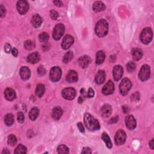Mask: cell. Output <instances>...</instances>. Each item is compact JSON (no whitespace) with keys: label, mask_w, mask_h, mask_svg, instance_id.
I'll list each match as a JSON object with an SVG mask.
<instances>
[{"label":"cell","mask_w":154,"mask_h":154,"mask_svg":"<svg viewBox=\"0 0 154 154\" xmlns=\"http://www.w3.org/2000/svg\"><path fill=\"white\" fill-rule=\"evenodd\" d=\"M84 121L86 126L90 131H98L100 129L99 122L95 119L91 114L86 113L84 114Z\"/></svg>","instance_id":"cell-1"},{"label":"cell","mask_w":154,"mask_h":154,"mask_svg":"<svg viewBox=\"0 0 154 154\" xmlns=\"http://www.w3.org/2000/svg\"><path fill=\"white\" fill-rule=\"evenodd\" d=\"M108 31V22L104 19L99 20L95 26V33L99 37L105 36Z\"/></svg>","instance_id":"cell-2"},{"label":"cell","mask_w":154,"mask_h":154,"mask_svg":"<svg viewBox=\"0 0 154 154\" xmlns=\"http://www.w3.org/2000/svg\"><path fill=\"white\" fill-rule=\"evenodd\" d=\"M153 33L151 28H145L140 34V40L144 44H149L152 39Z\"/></svg>","instance_id":"cell-3"},{"label":"cell","mask_w":154,"mask_h":154,"mask_svg":"<svg viewBox=\"0 0 154 154\" xmlns=\"http://www.w3.org/2000/svg\"><path fill=\"white\" fill-rule=\"evenodd\" d=\"M132 86L131 81L128 78H124L122 80L119 85V90L122 95H126L130 91Z\"/></svg>","instance_id":"cell-4"},{"label":"cell","mask_w":154,"mask_h":154,"mask_svg":"<svg viewBox=\"0 0 154 154\" xmlns=\"http://www.w3.org/2000/svg\"><path fill=\"white\" fill-rule=\"evenodd\" d=\"M61 76V70L59 67H53L50 70L49 78L51 81L57 82L59 81Z\"/></svg>","instance_id":"cell-5"},{"label":"cell","mask_w":154,"mask_h":154,"mask_svg":"<svg viewBox=\"0 0 154 154\" xmlns=\"http://www.w3.org/2000/svg\"><path fill=\"white\" fill-rule=\"evenodd\" d=\"M150 75H151L150 67L147 65H143L142 67V68H141L140 71L138 74L139 78L140 79L141 81H145L149 78Z\"/></svg>","instance_id":"cell-6"},{"label":"cell","mask_w":154,"mask_h":154,"mask_svg":"<svg viewBox=\"0 0 154 154\" xmlns=\"http://www.w3.org/2000/svg\"><path fill=\"white\" fill-rule=\"evenodd\" d=\"M65 25L62 24H57L55 27L54 31H53V38L55 41L59 40L60 38L62 37L64 33H65Z\"/></svg>","instance_id":"cell-7"},{"label":"cell","mask_w":154,"mask_h":154,"mask_svg":"<svg viewBox=\"0 0 154 154\" xmlns=\"http://www.w3.org/2000/svg\"><path fill=\"white\" fill-rule=\"evenodd\" d=\"M126 139V133L123 130H119L115 135L114 142L116 145H117L118 146H120L124 145L125 143Z\"/></svg>","instance_id":"cell-8"},{"label":"cell","mask_w":154,"mask_h":154,"mask_svg":"<svg viewBox=\"0 0 154 154\" xmlns=\"http://www.w3.org/2000/svg\"><path fill=\"white\" fill-rule=\"evenodd\" d=\"M61 95L65 99L68 100H72L75 97L76 91L74 88H66L63 90Z\"/></svg>","instance_id":"cell-9"},{"label":"cell","mask_w":154,"mask_h":154,"mask_svg":"<svg viewBox=\"0 0 154 154\" xmlns=\"http://www.w3.org/2000/svg\"><path fill=\"white\" fill-rule=\"evenodd\" d=\"M16 7L19 14L24 15L28 11L29 9V5L27 1L21 0V1H18Z\"/></svg>","instance_id":"cell-10"},{"label":"cell","mask_w":154,"mask_h":154,"mask_svg":"<svg viewBox=\"0 0 154 154\" xmlns=\"http://www.w3.org/2000/svg\"><path fill=\"white\" fill-rule=\"evenodd\" d=\"M74 42V37L70 35H66L63 38L61 47L64 49H68L71 47Z\"/></svg>","instance_id":"cell-11"},{"label":"cell","mask_w":154,"mask_h":154,"mask_svg":"<svg viewBox=\"0 0 154 154\" xmlns=\"http://www.w3.org/2000/svg\"><path fill=\"white\" fill-rule=\"evenodd\" d=\"M123 72L124 70L122 67L120 65L115 66L113 70L114 80L116 81L120 80V78H122V76L123 75Z\"/></svg>","instance_id":"cell-12"},{"label":"cell","mask_w":154,"mask_h":154,"mask_svg":"<svg viewBox=\"0 0 154 154\" xmlns=\"http://www.w3.org/2000/svg\"><path fill=\"white\" fill-rule=\"evenodd\" d=\"M92 62L91 58L88 55H83L78 59V63L80 67H81L83 69L87 68L90 64Z\"/></svg>","instance_id":"cell-13"},{"label":"cell","mask_w":154,"mask_h":154,"mask_svg":"<svg viewBox=\"0 0 154 154\" xmlns=\"http://www.w3.org/2000/svg\"><path fill=\"white\" fill-rule=\"evenodd\" d=\"M125 124L126 127L130 130H133L136 127V121L135 118L133 117V116L130 115L125 118Z\"/></svg>","instance_id":"cell-14"},{"label":"cell","mask_w":154,"mask_h":154,"mask_svg":"<svg viewBox=\"0 0 154 154\" xmlns=\"http://www.w3.org/2000/svg\"><path fill=\"white\" fill-rule=\"evenodd\" d=\"M102 116L104 118H108L112 113V107L108 104H104L101 108L100 110Z\"/></svg>","instance_id":"cell-15"},{"label":"cell","mask_w":154,"mask_h":154,"mask_svg":"<svg viewBox=\"0 0 154 154\" xmlns=\"http://www.w3.org/2000/svg\"><path fill=\"white\" fill-rule=\"evenodd\" d=\"M114 90V86L113 82L111 81H108L106 84L103 87L102 90V92L104 95H111L113 93Z\"/></svg>","instance_id":"cell-16"},{"label":"cell","mask_w":154,"mask_h":154,"mask_svg":"<svg viewBox=\"0 0 154 154\" xmlns=\"http://www.w3.org/2000/svg\"><path fill=\"white\" fill-rule=\"evenodd\" d=\"M31 72L30 69L27 66H22L20 69V76L22 80H27L30 78Z\"/></svg>","instance_id":"cell-17"},{"label":"cell","mask_w":154,"mask_h":154,"mask_svg":"<svg viewBox=\"0 0 154 154\" xmlns=\"http://www.w3.org/2000/svg\"><path fill=\"white\" fill-rule=\"evenodd\" d=\"M66 81L68 82H75L78 81V74L75 70H69L66 75Z\"/></svg>","instance_id":"cell-18"},{"label":"cell","mask_w":154,"mask_h":154,"mask_svg":"<svg viewBox=\"0 0 154 154\" xmlns=\"http://www.w3.org/2000/svg\"><path fill=\"white\" fill-rule=\"evenodd\" d=\"M4 96L5 99L9 101H12L16 98V93L11 88H7L4 92Z\"/></svg>","instance_id":"cell-19"},{"label":"cell","mask_w":154,"mask_h":154,"mask_svg":"<svg viewBox=\"0 0 154 154\" xmlns=\"http://www.w3.org/2000/svg\"><path fill=\"white\" fill-rule=\"evenodd\" d=\"M106 78V74L104 70H99L95 76V82L98 84H101L103 83Z\"/></svg>","instance_id":"cell-20"},{"label":"cell","mask_w":154,"mask_h":154,"mask_svg":"<svg viewBox=\"0 0 154 154\" xmlns=\"http://www.w3.org/2000/svg\"><path fill=\"white\" fill-rule=\"evenodd\" d=\"M40 59H41L40 54L37 52L31 53L27 56L28 62L32 63V64H34V63H37L40 60Z\"/></svg>","instance_id":"cell-21"},{"label":"cell","mask_w":154,"mask_h":154,"mask_svg":"<svg viewBox=\"0 0 154 154\" xmlns=\"http://www.w3.org/2000/svg\"><path fill=\"white\" fill-rule=\"evenodd\" d=\"M132 55L133 59L135 61H138L142 59L143 57V51L140 48H134L132 50Z\"/></svg>","instance_id":"cell-22"},{"label":"cell","mask_w":154,"mask_h":154,"mask_svg":"<svg viewBox=\"0 0 154 154\" xmlns=\"http://www.w3.org/2000/svg\"><path fill=\"white\" fill-rule=\"evenodd\" d=\"M63 111L61 108L59 107H55L52 112V117L55 120H59L61 117Z\"/></svg>","instance_id":"cell-23"},{"label":"cell","mask_w":154,"mask_h":154,"mask_svg":"<svg viewBox=\"0 0 154 154\" xmlns=\"http://www.w3.org/2000/svg\"><path fill=\"white\" fill-rule=\"evenodd\" d=\"M42 18L38 15L37 14L34 15L33 17H32L31 24L34 27L36 28L39 27L42 24Z\"/></svg>","instance_id":"cell-24"},{"label":"cell","mask_w":154,"mask_h":154,"mask_svg":"<svg viewBox=\"0 0 154 154\" xmlns=\"http://www.w3.org/2000/svg\"><path fill=\"white\" fill-rule=\"evenodd\" d=\"M105 9V4L101 1H96L93 4V10L95 12H99L104 10Z\"/></svg>","instance_id":"cell-25"},{"label":"cell","mask_w":154,"mask_h":154,"mask_svg":"<svg viewBox=\"0 0 154 154\" xmlns=\"http://www.w3.org/2000/svg\"><path fill=\"white\" fill-rule=\"evenodd\" d=\"M105 58V54L104 51H99L96 54V63L97 65H101L104 62Z\"/></svg>","instance_id":"cell-26"},{"label":"cell","mask_w":154,"mask_h":154,"mask_svg":"<svg viewBox=\"0 0 154 154\" xmlns=\"http://www.w3.org/2000/svg\"><path fill=\"white\" fill-rule=\"evenodd\" d=\"M39 114V110L37 107H34L31 109L29 113V118L31 120H35Z\"/></svg>","instance_id":"cell-27"},{"label":"cell","mask_w":154,"mask_h":154,"mask_svg":"<svg viewBox=\"0 0 154 154\" xmlns=\"http://www.w3.org/2000/svg\"><path fill=\"white\" fill-rule=\"evenodd\" d=\"M14 115L12 114H7L5 116L4 118V122L5 124V125L10 126L11 125H12L14 123Z\"/></svg>","instance_id":"cell-28"},{"label":"cell","mask_w":154,"mask_h":154,"mask_svg":"<svg viewBox=\"0 0 154 154\" xmlns=\"http://www.w3.org/2000/svg\"><path fill=\"white\" fill-rule=\"evenodd\" d=\"M45 91V88L44 85L40 84L37 86V87L36 89V94L38 97L41 98L43 95Z\"/></svg>","instance_id":"cell-29"},{"label":"cell","mask_w":154,"mask_h":154,"mask_svg":"<svg viewBox=\"0 0 154 154\" xmlns=\"http://www.w3.org/2000/svg\"><path fill=\"white\" fill-rule=\"evenodd\" d=\"M102 138L104 140V142L105 143L107 146L108 148H111L112 147V143L110 140V137L108 136V134L105 132H104L102 135Z\"/></svg>","instance_id":"cell-30"},{"label":"cell","mask_w":154,"mask_h":154,"mask_svg":"<svg viewBox=\"0 0 154 154\" xmlns=\"http://www.w3.org/2000/svg\"><path fill=\"white\" fill-rule=\"evenodd\" d=\"M74 57V54L72 51H69L63 57V61L65 63H67L71 60Z\"/></svg>","instance_id":"cell-31"},{"label":"cell","mask_w":154,"mask_h":154,"mask_svg":"<svg viewBox=\"0 0 154 154\" xmlns=\"http://www.w3.org/2000/svg\"><path fill=\"white\" fill-rule=\"evenodd\" d=\"M24 48L27 50L31 51L35 48V43L31 41H27L24 43Z\"/></svg>","instance_id":"cell-32"},{"label":"cell","mask_w":154,"mask_h":154,"mask_svg":"<svg viewBox=\"0 0 154 154\" xmlns=\"http://www.w3.org/2000/svg\"><path fill=\"white\" fill-rule=\"evenodd\" d=\"M8 144L11 146H14L17 143V138L14 134H10L7 138Z\"/></svg>","instance_id":"cell-33"},{"label":"cell","mask_w":154,"mask_h":154,"mask_svg":"<svg viewBox=\"0 0 154 154\" xmlns=\"http://www.w3.org/2000/svg\"><path fill=\"white\" fill-rule=\"evenodd\" d=\"M14 152L15 153H25L27 152V148L24 145H19L17 146Z\"/></svg>","instance_id":"cell-34"},{"label":"cell","mask_w":154,"mask_h":154,"mask_svg":"<svg viewBox=\"0 0 154 154\" xmlns=\"http://www.w3.org/2000/svg\"><path fill=\"white\" fill-rule=\"evenodd\" d=\"M57 152L59 153H68L69 149L68 147L65 145H60L57 148Z\"/></svg>","instance_id":"cell-35"},{"label":"cell","mask_w":154,"mask_h":154,"mask_svg":"<svg viewBox=\"0 0 154 154\" xmlns=\"http://www.w3.org/2000/svg\"><path fill=\"white\" fill-rule=\"evenodd\" d=\"M48 38H49V35L47 33H45V32H43V33H41V34L39 35V40L42 43L47 42L48 41Z\"/></svg>","instance_id":"cell-36"},{"label":"cell","mask_w":154,"mask_h":154,"mask_svg":"<svg viewBox=\"0 0 154 154\" xmlns=\"http://www.w3.org/2000/svg\"><path fill=\"white\" fill-rule=\"evenodd\" d=\"M126 69L129 72H133L134 70L136 69V64L132 61L128 62L126 65Z\"/></svg>","instance_id":"cell-37"},{"label":"cell","mask_w":154,"mask_h":154,"mask_svg":"<svg viewBox=\"0 0 154 154\" xmlns=\"http://www.w3.org/2000/svg\"><path fill=\"white\" fill-rule=\"evenodd\" d=\"M50 16L53 20H56L58 17H59V14H58V12L55 10H51L50 11Z\"/></svg>","instance_id":"cell-38"},{"label":"cell","mask_w":154,"mask_h":154,"mask_svg":"<svg viewBox=\"0 0 154 154\" xmlns=\"http://www.w3.org/2000/svg\"><path fill=\"white\" fill-rule=\"evenodd\" d=\"M17 119H18V121L19 122V123H23L24 122V119H25L24 114L22 112H19L18 113Z\"/></svg>","instance_id":"cell-39"},{"label":"cell","mask_w":154,"mask_h":154,"mask_svg":"<svg viewBox=\"0 0 154 154\" xmlns=\"http://www.w3.org/2000/svg\"><path fill=\"white\" fill-rule=\"evenodd\" d=\"M37 73L40 76H43L46 74V70L43 66H40L37 69Z\"/></svg>","instance_id":"cell-40"},{"label":"cell","mask_w":154,"mask_h":154,"mask_svg":"<svg viewBox=\"0 0 154 154\" xmlns=\"http://www.w3.org/2000/svg\"><path fill=\"white\" fill-rule=\"evenodd\" d=\"M131 99L132 101L135 102V101H138V99H140V95L138 92H136L133 93L132 95H131Z\"/></svg>","instance_id":"cell-41"},{"label":"cell","mask_w":154,"mask_h":154,"mask_svg":"<svg viewBox=\"0 0 154 154\" xmlns=\"http://www.w3.org/2000/svg\"><path fill=\"white\" fill-rule=\"evenodd\" d=\"M0 14H1V18H3L5 15V8L3 5H1L0 6Z\"/></svg>","instance_id":"cell-42"},{"label":"cell","mask_w":154,"mask_h":154,"mask_svg":"<svg viewBox=\"0 0 154 154\" xmlns=\"http://www.w3.org/2000/svg\"><path fill=\"white\" fill-rule=\"evenodd\" d=\"M11 50L10 45L9 43H6L4 46V51L6 53H10Z\"/></svg>","instance_id":"cell-43"},{"label":"cell","mask_w":154,"mask_h":154,"mask_svg":"<svg viewBox=\"0 0 154 154\" xmlns=\"http://www.w3.org/2000/svg\"><path fill=\"white\" fill-rule=\"evenodd\" d=\"M94 95H95V93H94V91L93 90V88H89L88 91V94H87L88 97V98H92V97H93Z\"/></svg>","instance_id":"cell-44"},{"label":"cell","mask_w":154,"mask_h":154,"mask_svg":"<svg viewBox=\"0 0 154 154\" xmlns=\"http://www.w3.org/2000/svg\"><path fill=\"white\" fill-rule=\"evenodd\" d=\"M81 152L82 153H91L92 150L89 147H84Z\"/></svg>","instance_id":"cell-45"},{"label":"cell","mask_w":154,"mask_h":154,"mask_svg":"<svg viewBox=\"0 0 154 154\" xmlns=\"http://www.w3.org/2000/svg\"><path fill=\"white\" fill-rule=\"evenodd\" d=\"M77 126H78V129L80 131V132H84V126H83L82 123L79 122L78 124H77Z\"/></svg>","instance_id":"cell-46"},{"label":"cell","mask_w":154,"mask_h":154,"mask_svg":"<svg viewBox=\"0 0 154 154\" xmlns=\"http://www.w3.org/2000/svg\"><path fill=\"white\" fill-rule=\"evenodd\" d=\"M118 121V117H114L113 118H111L110 121H109V124H114L116 123Z\"/></svg>","instance_id":"cell-47"},{"label":"cell","mask_w":154,"mask_h":154,"mask_svg":"<svg viewBox=\"0 0 154 154\" xmlns=\"http://www.w3.org/2000/svg\"><path fill=\"white\" fill-rule=\"evenodd\" d=\"M11 53H12V54L15 57H17L18 55V51L16 48H13L12 51H11Z\"/></svg>","instance_id":"cell-48"},{"label":"cell","mask_w":154,"mask_h":154,"mask_svg":"<svg viewBox=\"0 0 154 154\" xmlns=\"http://www.w3.org/2000/svg\"><path fill=\"white\" fill-rule=\"evenodd\" d=\"M53 3L56 5L58 6V7H61V6L63 5V3L60 1H54Z\"/></svg>","instance_id":"cell-49"},{"label":"cell","mask_w":154,"mask_h":154,"mask_svg":"<svg viewBox=\"0 0 154 154\" xmlns=\"http://www.w3.org/2000/svg\"><path fill=\"white\" fill-rule=\"evenodd\" d=\"M149 146L151 147V149H153L154 148V142H153V138H152L149 142Z\"/></svg>","instance_id":"cell-50"},{"label":"cell","mask_w":154,"mask_h":154,"mask_svg":"<svg viewBox=\"0 0 154 154\" xmlns=\"http://www.w3.org/2000/svg\"><path fill=\"white\" fill-rule=\"evenodd\" d=\"M123 111L125 113H127L129 112V108H128L126 106H124L123 107Z\"/></svg>","instance_id":"cell-51"},{"label":"cell","mask_w":154,"mask_h":154,"mask_svg":"<svg viewBox=\"0 0 154 154\" xmlns=\"http://www.w3.org/2000/svg\"><path fill=\"white\" fill-rule=\"evenodd\" d=\"M3 154H6V153H10V151H8V149H4V151H3V152H2Z\"/></svg>","instance_id":"cell-52"},{"label":"cell","mask_w":154,"mask_h":154,"mask_svg":"<svg viewBox=\"0 0 154 154\" xmlns=\"http://www.w3.org/2000/svg\"><path fill=\"white\" fill-rule=\"evenodd\" d=\"M82 101H83V99H82V97H81V96H80V97L78 99V102H79V103H82Z\"/></svg>","instance_id":"cell-53"}]
</instances>
